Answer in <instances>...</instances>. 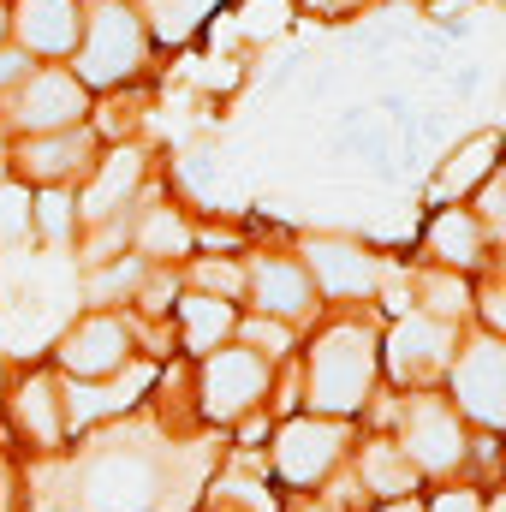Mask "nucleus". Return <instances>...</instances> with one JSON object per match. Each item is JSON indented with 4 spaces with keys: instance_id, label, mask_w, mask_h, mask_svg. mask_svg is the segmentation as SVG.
Returning a JSON list of instances; mask_svg holds the SVG:
<instances>
[{
    "instance_id": "9",
    "label": "nucleus",
    "mask_w": 506,
    "mask_h": 512,
    "mask_svg": "<svg viewBox=\"0 0 506 512\" xmlns=\"http://www.w3.org/2000/svg\"><path fill=\"white\" fill-rule=\"evenodd\" d=\"M399 447L411 453L417 471H453L465 459V429L441 399H411L399 423Z\"/></svg>"
},
{
    "instance_id": "25",
    "label": "nucleus",
    "mask_w": 506,
    "mask_h": 512,
    "mask_svg": "<svg viewBox=\"0 0 506 512\" xmlns=\"http://www.w3.org/2000/svg\"><path fill=\"white\" fill-rule=\"evenodd\" d=\"M417 304L429 310V316H465L471 310V286L459 280V274H447V268H429V274H417Z\"/></svg>"
},
{
    "instance_id": "19",
    "label": "nucleus",
    "mask_w": 506,
    "mask_h": 512,
    "mask_svg": "<svg viewBox=\"0 0 506 512\" xmlns=\"http://www.w3.org/2000/svg\"><path fill=\"white\" fill-rule=\"evenodd\" d=\"M12 411H18V423H24V435H30L36 447H60V435H66V405H60V387L48 382V376H30V382L18 387Z\"/></svg>"
},
{
    "instance_id": "6",
    "label": "nucleus",
    "mask_w": 506,
    "mask_h": 512,
    "mask_svg": "<svg viewBox=\"0 0 506 512\" xmlns=\"http://www.w3.org/2000/svg\"><path fill=\"white\" fill-rule=\"evenodd\" d=\"M268 393V358L239 346V352H209L203 358V411L209 417H245Z\"/></svg>"
},
{
    "instance_id": "24",
    "label": "nucleus",
    "mask_w": 506,
    "mask_h": 512,
    "mask_svg": "<svg viewBox=\"0 0 506 512\" xmlns=\"http://www.w3.org/2000/svg\"><path fill=\"white\" fill-rule=\"evenodd\" d=\"M30 227H36L48 245H60V251H66V245H72V233H78V203H72L66 191H54V185H48L42 197H30Z\"/></svg>"
},
{
    "instance_id": "37",
    "label": "nucleus",
    "mask_w": 506,
    "mask_h": 512,
    "mask_svg": "<svg viewBox=\"0 0 506 512\" xmlns=\"http://www.w3.org/2000/svg\"><path fill=\"white\" fill-rule=\"evenodd\" d=\"M310 512H316V507H310ZM328 512H340V501H334V507H328Z\"/></svg>"
},
{
    "instance_id": "12",
    "label": "nucleus",
    "mask_w": 506,
    "mask_h": 512,
    "mask_svg": "<svg viewBox=\"0 0 506 512\" xmlns=\"http://www.w3.org/2000/svg\"><path fill=\"white\" fill-rule=\"evenodd\" d=\"M245 286H251L256 310H262V316H280V322H298V316H310V304H316V286H310V274H304L292 256H256L251 274H245Z\"/></svg>"
},
{
    "instance_id": "33",
    "label": "nucleus",
    "mask_w": 506,
    "mask_h": 512,
    "mask_svg": "<svg viewBox=\"0 0 506 512\" xmlns=\"http://www.w3.org/2000/svg\"><path fill=\"white\" fill-rule=\"evenodd\" d=\"M381 512H417V507H411V501H405V495H399V501H393V507H381Z\"/></svg>"
},
{
    "instance_id": "10",
    "label": "nucleus",
    "mask_w": 506,
    "mask_h": 512,
    "mask_svg": "<svg viewBox=\"0 0 506 512\" xmlns=\"http://www.w3.org/2000/svg\"><path fill=\"white\" fill-rule=\"evenodd\" d=\"M60 364H66V376H114V370H126L131 364V334L120 316H84L66 340H60Z\"/></svg>"
},
{
    "instance_id": "35",
    "label": "nucleus",
    "mask_w": 506,
    "mask_h": 512,
    "mask_svg": "<svg viewBox=\"0 0 506 512\" xmlns=\"http://www.w3.org/2000/svg\"><path fill=\"white\" fill-rule=\"evenodd\" d=\"M0 36H6V12H0Z\"/></svg>"
},
{
    "instance_id": "16",
    "label": "nucleus",
    "mask_w": 506,
    "mask_h": 512,
    "mask_svg": "<svg viewBox=\"0 0 506 512\" xmlns=\"http://www.w3.org/2000/svg\"><path fill=\"white\" fill-rule=\"evenodd\" d=\"M84 161H90V137H84L78 126H66V131H30V143L18 149V167H24L30 179H42V185L72 179Z\"/></svg>"
},
{
    "instance_id": "22",
    "label": "nucleus",
    "mask_w": 506,
    "mask_h": 512,
    "mask_svg": "<svg viewBox=\"0 0 506 512\" xmlns=\"http://www.w3.org/2000/svg\"><path fill=\"white\" fill-rule=\"evenodd\" d=\"M191 227L179 221V209H149V215H137V256L143 262H167V256H185L191 251Z\"/></svg>"
},
{
    "instance_id": "13",
    "label": "nucleus",
    "mask_w": 506,
    "mask_h": 512,
    "mask_svg": "<svg viewBox=\"0 0 506 512\" xmlns=\"http://www.w3.org/2000/svg\"><path fill=\"white\" fill-rule=\"evenodd\" d=\"M304 262H310L316 286L334 292V298H364V292H376V280H381L376 256H364L358 245H346V239H310L304 245Z\"/></svg>"
},
{
    "instance_id": "5",
    "label": "nucleus",
    "mask_w": 506,
    "mask_h": 512,
    "mask_svg": "<svg viewBox=\"0 0 506 512\" xmlns=\"http://www.w3.org/2000/svg\"><path fill=\"white\" fill-rule=\"evenodd\" d=\"M453 393H459L465 417L506 429V340H495V334L471 340V352H459V364H453Z\"/></svg>"
},
{
    "instance_id": "15",
    "label": "nucleus",
    "mask_w": 506,
    "mask_h": 512,
    "mask_svg": "<svg viewBox=\"0 0 506 512\" xmlns=\"http://www.w3.org/2000/svg\"><path fill=\"white\" fill-rule=\"evenodd\" d=\"M18 42L30 54H72L78 36H84V18H78V0H18Z\"/></svg>"
},
{
    "instance_id": "4",
    "label": "nucleus",
    "mask_w": 506,
    "mask_h": 512,
    "mask_svg": "<svg viewBox=\"0 0 506 512\" xmlns=\"http://www.w3.org/2000/svg\"><path fill=\"white\" fill-rule=\"evenodd\" d=\"M340 459H346V423L334 417H292L286 429H274V471L292 489L322 483Z\"/></svg>"
},
{
    "instance_id": "31",
    "label": "nucleus",
    "mask_w": 506,
    "mask_h": 512,
    "mask_svg": "<svg viewBox=\"0 0 506 512\" xmlns=\"http://www.w3.org/2000/svg\"><path fill=\"white\" fill-rule=\"evenodd\" d=\"M429 512H483V501H477L471 489H447V495H435Z\"/></svg>"
},
{
    "instance_id": "8",
    "label": "nucleus",
    "mask_w": 506,
    "mask_h": 512,
    "mask_svg": "<svg viewBox=\"0 0 506 512\" xmlns=\"http://www.w3.org/2000/svg\"><path fill=\"white\" fill-rule=\"evenodd\" d=\"M453 364V328L447 316H405L393 334H387V370L399 382H435L441 370Z\"/></svg>"
},
{
    "instance_id": "17",
    "label": "nucleus",
    "mask_w": 506,
    "mask_h": 512,
    "mask_svg": "<svg viewBox=\"0 0 506 512\" xmlns=\"http://www.w3.org/2000/svg\"><path fill=\"white\" fill-rule=\"evenodd\" d=\"M495 161H501V137L495 131H477V137H465L453 155H447V167L429 179V197H441V203H453V197H465V191H477L489 173H495Z\"/></svg>"
},
{
    "instance_id": "11",
    "label": "nucleus",
    "mask_w": 506,
    "mask_h": 512,
    "mask_svg": "<svg viewBox=\"0 0 506 512\" xmlns=\"http://www.w3.org/2000/svg\"><path fill=\"white\" fill-rule=\"evenodd\" d=\"M149 370H137V364H126V370H114V376H72V387H60V405H66V423L72 429H90L96 417H120V411H131L143 393H149Z\"/></svg>"
},
{
    "instance_id": "2",
    "label": "nucleus",
    "mask_w": 506,
    "mask_h": 512,
    "mask_svg": "<svg viewBox=\"0 0 506 512\" xmlns=\"http://www.w3.org/2000/svg\"><path fill=\"white\" fill-rule=\"evenodd\" d=\"M143 48H149L143 12L126 6V0H96L84 36H78V48H72V54H78V78L96 84V90H114V84H126L131 72L143 66Z\"/></svg>"
},
{
    "instance_id": "32",
    "label": "nucleus",
    "mask_w": 506,
    "mask_h": 512,
    "mask_svg": "<svg viewBox=\"0 0 506 512\" xmlns=\"http://www.w3.org/2000/svg\"><path fill=\"white\" fill-rule=\"evenodd\" d=\"M489 221L506 227V185H489Z\"/></svg>"
},
{
    "instance_id": "29",
    "label": "nucleus",
    "mask_w": 506,
    "mask_h": 512,
    "mask_svg": "<svg viewBox=\"0 0 506 512\" xmlns=\"http://www.w3.org/2000/svg\"><path fill=\"white\" fill-rule=\"evenodd\" d=\"M197 286L215 292V298H239L245 292V268H233V262H197Z\"/></svg>"
},
{
    "instance_id": "20",
    "label": "nucleus",
    "mask_w": 506,
    "mask_h": 512,
    "mask_svg": "<svg viewBox=\"0 0 506 512\" xmlns=\"http://www.w3.org/2000/svg\"><path fill=\"white\" fill-rule=\"evenodd\" d=\"M358 471H364V489H370V495H381V501L417 495V477H423L399 441H370V447H364V459H358Z\"/></svg>"
},
{
    "instance_id": "21",
    "label": "nucleus",
    "mask_w": 506,
    "mask_h": 512,
    "mask_svg": "<svg viewBox=\"0 0 506 512\" xmlns=\"http://www.w3.org/2000/svg\"><path fill=\"white\" fill-rule=\"evenodd\" d=\"M233 328H239V322H233L227 298H215V292L179 298V340H185V352H215Z\"/></svg>"
},
{
    "instance_id": "30",
    "label": "nucleus",
    "mask_w": 506,
    "mask_h": 512,
    "mask_svg": "<svg viewBox=\"0 0 506 512\" xmlns=\"http://www.w3.org/2000/svg\"><path fill=\"white\" fill-rule=\"evenodd\" d=\"M30 78V48H0V96Z\"/></svg>"
},
{
    "instance_id": "14",
    "label": "nucleus",
    "mask_w": 506,
    "mask_h": 512,
    "mask_svg": "<svg viewBox=\"0 0 506 512\" xmlns=\"http://www.w3.org/2000/svg\"><path fill=\"white\" fill-rule=\"evenodd\" d=\"M137 185H143V155H137V149H114V155L102 161V173L90 179V191H84L78 215H84V221H96V227H108V221H126V209H131V197H137Z\"/></svg>"
},
{
    "instance_id": "18",
    "label": "nucleus",
    "mask_w": 506,
    "mask_h": 512,
    "mask_svg": "<svg viewBox=\"0 0 506 512\" xmlns=\"http://www.w3.org/2000/svg\"><path fill=\"white\" fill-rule=\"evenodd\" d=\"M429 256H441L447 268H477L483 262V215L471 209H441L429 221Z\"/></svg>"
},
{
    "instance_id": "3",
    "label": "nucleus",
    "mask_w": 506,
    "mask_h": 512,
    "mask_svg": "<svg viewBox=\"0 0 506 512\" xmlns=\"http://www.w3.org/2000/svg\"><path fill=\"white\" fill-rule=\"evenodd\" d=\"M78 495H84V512H143L155 501V465L114 441L78 471Z\"/></svg>"
},
{
    "instance_id": "36",
    "label": "nucleus",
    "mask_w": 506,
    "mask_h": 512,
    "mask_svg": "<svg viewBox=\"0 0 506 512\" xmlns=\"http://www.w3.org/2000/svg\"><path fill=\"white\" fill-rule=\"evenodd\" d=\"M334 6H358V0H334Z\"/></svg>"
},
{
    "instance_id": "27",
    "label": "nucleus",
    "mask_w": 506,
    "mask_h": 512,
    "mask_svg": "<svg viewBox=\"0 0 506 512\" xmlns=\"http://www.w3.org/2000/svg\"><path fill=\"white\" fill-rule=\"evenodd\" d=\"M251 352H262V358H280V352H292V328L280 322V316H256V322H239L233 328Z\"/></svg>"
},
{
    "instance_id": "7",
    "label": "nucleus",
    "mask_w": 506,
    "mask_h": 512,
    "mask_svg": "<svg viewBox=\"0 0 506 512\" xmlns=\"http://www.w3.org/2000/svg\"><path fill=\"white\" fill-rule=\"evenodd\" d=\"M84 108H90V96H84V78H72V72H30L24 84H18V96H12V126L24 131H66L84 120Z\"/></svg>"
},
{
    "instance_id": "28",
    "label": "nucleus",
    "mask_w": 506,
    "mask_h": 512,
    "mask_svg": "<svg viewBox=\"0 0 506 512\" xmlns=\"http://www.w3.org/2000/svg\"><path fill=\"white\" fill-rule=\"evenodd\" d=\"M30 233V191L0 179V239H24Z\"/></svg>"
},
{
    "instance_id": "34",
    "label": "nucleus",
    "mask_w": 506,
    "mask_h": 512,
    "mask_svg": "<svg viewBox=\"0 0 506 512\" xmlns=\"http://www.w3.org/2000/svg\"><path fill=\"white\" fill-rule=\"evenodd\" d=\"M495 512H506V495H501V501H495Z\"/></svg>"
},
{
    "instance_id": "1",
    "label": "nucleus",
    "mask_w": 506,
    "mask_h": 512,
    "mask_svg": "<svg viewBox=\"0 0 506 512\" xmlns=\"http://www.w3.org/2000/svg\"><path fill=\"white\" fill-rule=\"evenodd\" d=\"M370 382H376V334L358 322L328 328L310 352V405L328 417H352L364 411Z\"/></svg>"
},
{
    "instance_id": "26",
    "label": "nucleus",
    "mask_w": 506,
    "mask_h": 512,
    "mask_svg": "<svg viewBox=\"0 0 506 512\" xmlns=\"http://www.w3.org/2000/svg\"><path fill=\"white\" fill-rule=\"evenodd\" d=\"M286 18H292V0H245V12H239V36L245 42H274L280 30H286Z\"/></svg>"
},
{
    "instance_id": "23",
    "label": "nucleus",
    "mask_w": 506,
    "mask_h": 512,
    "mask_svg": "<svg viewBox=\"0 0 506 512\" xmlns=\"http://www.w3.org/2000/svg\"><path fill=\"white\" fill-rule=\"evenodd\" d=\"M143 12H149V36H161V42H185L221 0H137Z\"/></svg>"
}]
</instances>
